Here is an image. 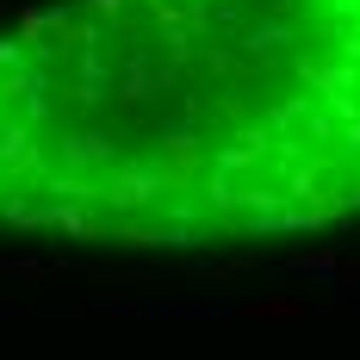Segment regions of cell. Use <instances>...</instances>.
Here are the masks:
<instances>
[{
    "label": "cell",
    "mask_w": 360,
    "mask_h": 360,
    "mask_svg": "<svg viewBox=\"0 0 360 360\" xmlns=\"http://www.w3.org/2000/svg\"><path fill=\"white\" fill-rule=\"evenodd\" d=\"M360 224V0H56L0 32V236L243 249Z\"/></svg>",
    "instance_id": "obj_1"
}]
</instances>
